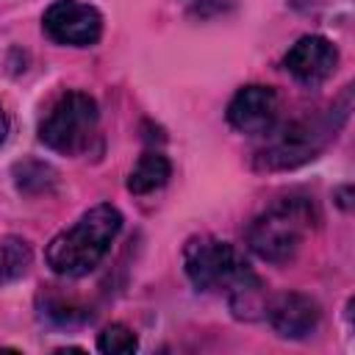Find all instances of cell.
I'll use <instances>...</instances> for the list:
<instances>
[{"label":"cell","instance_id":"obj_1","mask_svg":"<svg viewBox=\"0 0 355 355\" xmlns=\"http://www.w3.org/2000/svg\"><path fill=\"white\" fill-rule=\"evenodd\" d=\"M119 227H122V214L114 205H108V202L94 205L72 227L61 230L47 244L44 261L61 277L89 275L108 252Z\"/></svg>","mask_w":355,"mask_h":355},{"label":"cell","instance_id":"obj_2","mask_svg":"<svg viewBox=\"0 0 355 355\" xmlns=\"http://www.w3.org/2000/svg\"><path fill=\"white\" fill-rule=\"evenodd\" d=\"M313 225H316V208L311 200L283 197L255 216V222L247 230V241L250 250L263 261L286 263L297 255Z\"/></svg>","mask_w":355,"mask_h":355},{"label":"cell","instance_id":"obj_3","mask_svg":"<svg viewBox=\"0 0 355 355\" xmlns=\"http://www.w3.org/2000/svg\"><path fill=\"white\" fill-rule=\"evenodd\" d=\"M183 266L189 280L200 291H230L244 277L252 275L247 261L239 255V250L227 241H219L214 236L191 239L183 250Z\"/></svg>","mask_w":355,"mask_h":355},{"label":"cell","instance_id":"obj_4","mask_svg":"<svg viewBox=\"0 0 355 355\" xmlns=\"http://www.w3.org/2000/svg\"><path fill=\"white\" fill-rule=\"evenodd\" d=\"M97 128V103L83 92L61 94L39 125V139L64 155L80 153Z\"/></svg>","mask_w":355,"mask_h":355},{"label":"cell","instance_id":"obj_5","mask_svg":"<svg viewBox=\"0 0 355 355\" xmlns=\"http://www.w3.org/2000/svg\"><path fill=\"white\" fill-rule=\"evenodd\" d=\"M327 128L316 122H288L280 130H266V144L255 153L261 169H291L311 161L324 144Z\"/></svg>","mask_w":355,"mask_h":355},{"label":"cell","instance_id":"obj_6","mask_svg":"<svg viewBox=\"0 0 355 355\" xmlns=\"http://www.w3.org/2000/svg\"><path fill=\"white\" fill-rule=\"evenodd\" d=\"M44 31L58 44L89 47L103 33V17L94 6L78 0H58L44 11Z\"/></svg>","mask_w":355,"mask_h":355},{"label":"cell","instance_id":"obj_7","mask_svg":"<svg viewBox=\"0 0 355 355\" xmlns=\"http://www.w3.org/2000/svg\"><path fill=\"white\" fill-rule=\"evenodd\" d=\"M277 111H280V100L277 92L269 86H244L233 94L230 105H227V122L239 130V133H266L275 128L277 122Z\"/></svg>","mask_w":355,"mask_h":355},{"label":"cell","instance_id":"obj_8","mask_svg":"<svg viewBox=\"0 0 355 355\" xmlns=\"http://www.w3.org/2000/svg\"><path fill=\"white\" fill-rule=\"evenodd\" d=\"M286 69L305 86H316L322 80H327L336 72L338 64V50L330 39L324 36H302L297 39V44H291V50L283 58Z\"/></svg>","mask_w":355,"mask_h":355},{"label":"cell","instance_id":"obj_9","mask_svg":"<svg viewBox=\"0 0 355 355\" xmlns=\"http://www.w3.org/2000/svg\"><path fill=\"white\" fill-rule=\"evenodd\" d=\"M263 311H266V319L275 327V333L283 336V338L311 336L319 324V316H322L316 300H311L305 294H297V291L277 294Z\"/></svg>","mask_w":355,"mask_h":355},{"label":"cell","instance_id":"obj_10","mask_svg":"<svg viewBox=\"0 0 355 355\" xmlns=\"http://www.w3.org/2000/svg\"><path fill=\"white\" fill-rule=\"evenodd\" d=\"M169 172H172V166H169L166 155H161V153H144L136 161V166L130 169V175H128V189L133 194H150V191L161 189L169 180Z\"/></svg>","mask_w":355,"mask_h":355},{"label":"cell","instance_id":"obj_11","mask_svg":"<svg viewBox=\"0 0 355 355\" xmlns=\"http://www.w3.org/2000/svg\"><path fill=\"white\" fill-rule=\"evenodd\" d=\"M31 263V247L17 239V236H6L0 239V286L19 277Z\"/></svg>","mask_w":355,"mask_h":355},{"label":"cell","instance_id":"obj_12","mask_svg":"<svg viewBox=\"0 0 355 355\" xmlns=\"http://www.w3.org/2000/svg\"><path fill=\"white\" fill-rule=\"evenodd\" d=\"M14 175H17L19 191H28V194L47 191L55 183V172L47 164H42V161H22V164H17Z\"/></svg>","mask_w":355,"mask_h":355},{"label":"cell","instance_id":"obj_13","mask_svg":"<svg viewBox=\"0 0 355 355\" xmlns=\"http://www.w3.org/2000/svg\"><path fill=\"white\" fill-rule=\"evenodd\" d=\"M97 347H100V352H108V355H128V352H133L139 347V341L125 324H108L100 333Z\"/></svg>","mask_w":355,"mask_h":355},{"label":"cell","instance_id":"obj_14","mask_svg":"<svg viewBox=\"0 0 355 355\" xmlns=\"http://www.w3.org/2000/svg\"><path fill=\"white\" fill-rule=\"evenodd\" d=\"M6 133H8V119H6V111H3V105H0V144H3Z\"/></svg>","mask_w":355,"mask_h":355}]
</instances>
